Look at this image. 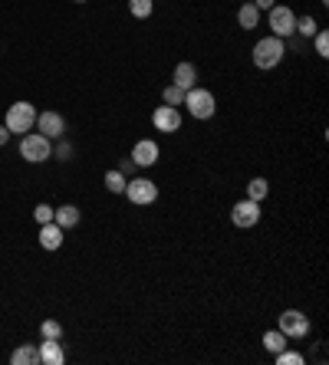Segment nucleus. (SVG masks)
Segmentation results:
<instances>
[{"label":"nucleus","mask_w":329,"mask_h":365,"mask_svg":"<svg viewBox=\"0 0 329 365\" xmlns=\"http://www.w3.org/2000/svg\"><path fill=\"white\" fill-rule=\"evenodd\" d=\"M53 211H56V207H50V205H36V207H33L36 224H50V221H53Z\"/></svg>","instance_id":"nucleus-27"},{"label":"nucleus","mask_w":329,"mask_h":365,"mask_svg":"<svg viewBox=\"0 0 329 365\" xmlns=\"http://www.w3.org/2000/svg\"><path fill=\"white\" fill-rule=\"evenodd\" d=\"M251 4H253V7H257V11H270V7H274V4H276V0H251Z\"/></svg>","instance_id":"nucleus-30"},{"label":"nucleus","mask_w":329,"mask_h":365,"mask_svg":"<svg viewBox=\"0 0 329 365\" xmlns=\"http://www.w3.org/2000/svg\"><path fill=\"white\" fill-rule=\"evenodd\" d=\"M155 11V0H129V13L135 20H145V17H152Z\"/></svg>","instance_id":"nucleus-21"},{"label":"nucleus","mask_w":329,"mask_h":365,"mask_svg":"<svg viewBox=\"0 0 329 365\" xmlns=\"http://www.w3.org/2000/svg\"><path fill=\"white\" fill-rule=\"evenodd\" d=\"M267 23H270V33L286 40V36H293L296 33V13L286 7V4H274L270 11H267Z\"/></svg>","instance_id":"nucleus-5"},{"label":"nucleus","mask_w":329,"mask_h":365,"mask_svg":"<svg viewBox=\"0 0 329 365\" xmlns=\"http://www.w3.org/2000/svg\"><path fill=\"white\" fill-rule=\"evenodd\" d=\"M185 109L188 116L197 118V122H204V118H211L214 112H218V99H214V92H208V89H188L185 92Z\"/></svg>","instance_id":"nucleus-4"},{"label":"nucleus","mask_w":329,"mask_h":365,"mask_svg":"<svg viewBox=\"0 0 329 365\" xmlns=\"http://www.w3.org/2000/svg\"><path fill=\"white\" fill-rule=\"evenodd\" d=\"M63 237H66V230L56 224V221L40 224V247H43V250H59V247H63Z\"/></svg>","instance_id":"nucleus-12"},{"label":"nucleus","mask_w":329,"mask_h":365,"mask_svg":"<svg viewBox=\"0 0 329 365\" xmlns=\"http://www.w3.org/2000/svg\"><path fill=\"white\" fill-rule=\"evenodd\" d=\"M158 155H162L158 142H152V139H139L135 145H132V155H129V158L135 161L139 168H152L155 161H158Z\"/></svg>","instance_id":"nucleus-10"},{"label":"nucleus","mask_w":329,"mask_h":365,"mask_svg":"<svg viewBox=\"0 0 329 365\" xmlns=\"http://www.w3.org/2000/svg\"><path fill=\"white\" fill-rule=\"evenodd\" d=\"M7 142H10V132H7V125H0V149H4Z\"/></svg>","instance_id":"nucleus-31"},{"label":"nucleus","mask_w":329,"mask_h":365,"mask_svg":"<svg viewBox=\"0 0 329 365\" xmlns=\"http://www.w3.org/2000/svg\"><path fill=\"white\" fill-rule=\"evenodd\" d=\"M40 336H43V339H59V336H63V322L59 319H43Z\"/></svg>","instance_id":"nucleus-23"},{"label":"nucleus","mask_w":329,"mask_h":365,"mask_svg":"<svg viewBox=\"0 0 329 365\" xmlns=\"http://www.w3.org/2000/svg\"><path fill=\"white\" fill-rule=\"evenodd\" d=\"M152 125L158 132H164V135H175V132H181V109H175V106H158L152 112Z\"/></svg>","instance_id":"nucleus-9"},{"label":"nucleus","mask_w":329,"mask_h":365,"mask_svg":"<svg viewBox=\"0 0 329 365\" xmlns=\"http://www.w3.org/2000/svg\"><path fill=\"white\" fill-rule=\"evenodd\" d=\"M40 362H46V365L66 362V352H63V345H59V339H43L40 343Z\"/></svg>","instance_id":"nucleus-14"},{"label":"nucleus","mask_w":329,"mask_h":365,"mask_svg":"<svg viewBox=\"0 0 329 365\" xmlns=\"http://www.w3.org/2000/svg\"><path fill=\"white\" fill-rule=\"evenodd\" d=\"M284 56H286V43L280 40V36H263V40H257L251 50V60L257 69H276V66L284 63Z\"/></svg>","instance_id":"nucleus-1"},{"label":"nucleus","mask_w":329,"mask_h":365,"mask_svg":"<svg viewBox=\"0 0 329 365\" xmlns=\"http://www.w3.org/2000/svg\"><path fill=\"white\" fill-rule=\"evenodd\" d=\"M276 329H280L286 339H307L309 329H313V322H309L307 312L284 310V312H280V326H276Z\"/></svg>","instance_id":"nucleus-6"},{"label":"nucleus","mask_w":329,"mask_h":365,"mask_svg":"<svg viewBox=\"0 0 329 365\" xmlns=\"http://www.w3.org/2000/svg\"><path fill=\"white\" fill-rule=\"evenodd\" d=\"M162 102H164V106L181 109V106H185V89H178L175 83H172V86H164L162 89Z\"/></svg>","instance_id":"nucleus-20"},{"label":"nucleus","mask_w":329,"mask_h":365,"mask_svg":"<svg viewBox=\"0 0 329 365\" xmlns=\"http://www.w3.org/2000/svg\"><path fill=\"white\" fill-rule=\"evenodd\" d=\"M10 362H13V365H36V362H40V349H36V345H27V343H23L20 349H13Z\"/></svg>","instance_id":"nucleus-17"},{"label":"nucleus","mask_w":329,"mask_h":365,"mask_svg":"<svg viewBox=\"0 0 329 365\" xmlns=\"http://www.w3.org/2000/svg\"><path fill=\"white\" fill-rule=\"evenodd\" d=\"M237 23H241V30H257L260 27V11L253 4H244L241 11H237Z\"/></svg>","instance_id":"nucleus-16"},{"label":"nucleus","mask_w":329,"mask_h":365,"mask_svg":"<svg viewBox=\"0 0 329 365\" xmlns=\"http://www.w3.org/2000/svg\"><path fill=\"white\" fill-rule=\"evenodd\" d=\"M286 345H290V343H286V336L280 333V329H270V333H263V349H267L270 355L284 352Z\"/></svg>","instance_id":"nucleus-18"},{"label":"nucleus","mask_w":329,"mask_h":365,"mask_svg":"<svg viewBox=\"0 0 329 365\" xmlns=\"http://www.w3.org/2000/svg\"><path fill=\"white\" fill-rule=\"evenodd\" d=\"M260 201H251V198H244V201H237V205L230 207V224L241 227V230H247V227H257L260 224Z\"/></svg>","instance_id":"nucleus-8"},{"label":"nucleus","mask_w":329,"mask_h":365,"mask_svg":"<svg viewBox=\"0 0 329 365\" xmlns=\"http://www.w3.org/2000/svg\"><path fill=\"white\" fill-rule=\"evenodd\" d=\"M125 198H129L132 205H139V207H145V205H155L158 201V184L155 181H148V178H129L125 181Z\"/></svg>","instance_id":"nucleus-7"},{"label":"nucleus","mask_w":329,"mask_h":365,"mask_svg":"<svg viewBox=\"0 0 329 365\" xmlns=\"http://www.w3.org/2000/svg\"><path fill=\"white\" fill-rule=\"evenodd\" d=\"M53 155H59L63 161H69V158H73V145H66V142H63V145H59V149H56Z\"/></svg>","instance_id":"nucleus-29"},{"label":"nucleus","mask_w":329,"mask_h":365,"mask_svg":"<svg viewBox=\"0 0 329 365\" xmlns=\"http://www.w3.org/2000/svg\"><path fill=\"white\" fill-rule=\"evenodd\" d=\"M102 181H106V188H109L112 194H122V191H125V181H129V178H125L119 168H112V172H106V178H102Z\"/></svg>","instance_id":"nucleus-22"},{"label":"nucleus","mask_w":329,"mask_h":365,"mask_svg":"<svg viewBox=\"0 0 329 365\" xmlns=\"http://www.w3.org/2000/svg\"><path fill=\"white\" fill-rule=\"evenodd\" d=\"M316 30H319V23L313 17H296V33L300 36H316Z\"/></svg>","instance_id":"nucleus-25"},{"label":"nucleus","mask_w":329,"mask_h":365,"mask_svg":"<svg viewBox=\"0 0 329 365\" xmlns=\"http://www.w3.org/2000/svg\"><path fill=\"white\" fill-rule=\"evenodd\" d=\"M172 83H175L178 89H195L197 86V66L195 63H178L175 73H172Z\"/></svg>","instance_id":"nucleus-13"},{"label":"nucleus","mask_w":329,"mask_h":365,"mask_svg":"<svg viewBox=\"0 0 329 365\" xmlns=\"http://www.w3.org/2000/svg\"><path fill=\"white\" fill-rule=\"evenodd\" d=\"M73 4H86V0H73Z\"/></svg>","instance_id":"nucleus-32"},{"label":"nucleus","mask_w":329,"mask_h":365,"mask_svg":"<svg viewBox=\"0 0 329 365\" xmlns=\"http://www.w3.org/2000/svg\"><path fill=\"white\" fill-rule=\"evenodd\" d=\"M20 158L30 161V165L53 158V142L46 139L43 132H27V135H20Z\"/></svg>","instance_id":"nucleus-3"},{"label":"nucleus","mask_w":329,"mask_h":365,"mask_svg":"<svg viewBox=\"0 0 329 365\" xmlns=\"http://www.w3.org/2000/svg\"><path fill=\"white\" fill-rule=\"evenodd\" d=\"M274 359H276V365H303V362H307V359H303V355H300V352H293L290 345H286L284 352H276Z\"/></svg>","instance_id":"nucleus-24"},{"label":"nucleus","mask_w":329,"mask_h":365,"mask_svg":"<svg viewBox=\"0 0 329 365\" xmlns=\"http://www.w3.org/2000/svg\"><path fill=\"white\" fill-rule=\"evenodd\" d=\"M267 194H270V181H267V178H251V181H247V198H251V201H263Z\"/></svg>","instance_id":"nucleus-19"},{"label":"nucleus","mask_w":329,"mask_h":365,"mask_svg":"<svg viewBox=\"0 0 329 365\" xmlns=\"http://www.w3.org/2000/svg\"><path fill=\"white\" fill-rule=\"evenodd\" d=\"M313 50H316L319 60H326L329 56V33L326 30H316V36H313Z\"/></svg>","instance_id":"nucleus-26"},{"label":"nucleus","mask_w":329,"mask_h":365,"mask_svg":"<svg viewBox=\"0 0 329 365\" xmlns=\"http://www.w3.org/2000/svg\"><path fill=\"white\" fill-rule=\"evenodd\" d=\"M36 129L43 132L50 142L63 139V135H66V118L59 116V112H40V116H36Z\"/></svg>","instance_id":"nucleus-11"},{"label":"nucleus","mask_w":329,"mask_h":365,"mask_svg":"<svg viewBox=\"0 0 329 365\" xmlns=\"http://www.w3.org/2000/svg\"><path fill=\"white\" fill-rule=\"evenodd\" d=\"M119 172H122V174H135V172H139V165H135L132 158H122V161H119Z\"/></svg>","instance_id":"nucleus-28"},{"label":"nucleus","mask_w":329,"mask_h":365,"mask_svg":"<svg viewBox=\"0 0 329 365\" xmlns=\"http://www.w3.org/2000/svg\"><path fill=\"white\" fill-rule=\"evenodd\" d=\"M36 106H30V102H13L10 109H7V118H4V125H7V132L10 135H27V132H33V125H36Z\"/></svg>","instance_id":"nucleus-2"},{"label":"nucleus","mask_w":329,"mask_h":365,"mask_svg":"<svg viewBox=\"0 0 329 365\" xmlns=\"http://www.w3.org/2000/svg\"><path fill=\"white\" fill-rule=\"evenodd\" d=\"M79 217H83V214H79V207H76V205H63V207H56V211H53V221H56L59 227H63V230L76 227V224H79Z\"/></svg>","instance_id":"nucleus-15"}]
</instances>
